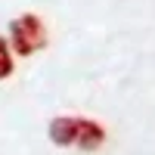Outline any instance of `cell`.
Listing matches in <instances>:
<instances>
[{"label":"cell","mask_w":155,"mask_h":155,"mask_svg":"<svg viewBox=\"0 0 155 155\" xmlns=\"http://www.w3.org/2000/svg\"><path fill=\"white\" fill-rule=\"evenodd\" d=\"M9 37H12V50H16L19 56H31V53H37V50H44L47 28H44V22L37 19L34 12H25V16L12 19Z\"/></svg>","instance_id":"cell-1"},{"label":"cell","mask_w":155,"mask_h":155,"mask_svg":"<svg viewBox=\"0 0 155 155\" xmlns=\"http://www.w3.org/2000/svg\"><path fill=\"white\" fill-rule=\"evenodd\" d=\"M78 121L81 118H71V115L53 118L50 121V140L56 146H78Z\"/></svg>","instance_id":"cell-2"},{"label":"cell","mask_w":155,"mask_h":155,"mask_svg":"<svg viewBox=\"0 0 155 155\" xmlns=\"http://www.w3.org/2000/svg\"><path fill=\"white\" fill-rule=\"evenodd\" d=\"M102 143H106V127H102V124L90 121V118H81V121H78V146H81V149L93 152V149H99Z\"/></svg>","instance_id":"cell-3"},{"label":"cell","mask_w":155,"mask_h":155,"mask_svg":"<svg viewBox=\"0 0 155 155\" xmlns=\"http://www.w3.org/2000/svg\"><path fill=\"white\" fill-rule=\"evenodd\" d=\"M9 74H12V53H9L6 41L0 37V78H9Z\"/></svg>","instance_id":"cell-4"}]
</instances>
